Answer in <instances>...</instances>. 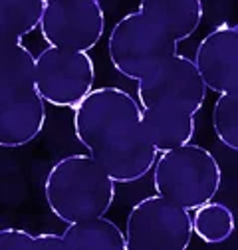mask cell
<instances>
[{
	"instance_id": "cell-1",
	"label": "cell",
	"mask_w": 238,
	"mask_h": 250,
	"mask_svg": "<svg viewBox=\"0 0 238 250\" xmlns=\"http://www.w3.org/2000/svg\"><path fill=\"white\" fill-rule=\"evenodd\" d=\"M74 133L115 183H135L153 169L157 149L143 125V107L119 87H98L74 107Z\"/></svg>"
},
{
	"instance_id": "cell-2",
	"label": "cell",
	"mask_w": 238,
	"mask_h": 250,
	"mask_svg": "<svg viewBox=\"0 0 238 250\" xmlns=\"http://www.w3.org/2000/svg\"><path fill=\"white\" fill-rule=\"evenodd\" d=\"M115 181L85 153L62 157L44 181L46 203L62 223L103 216L115 201Z\"/></svg>"
},
{
	"instance_id": "cell-3",
	"label": "cell",
	"mask_w": 238,
	"mask_h": 250,
	"mask_svg": "<svg viewBox=\"0 0 238 250\" xmlns=\"http://www.w3.org/2000/svg\"><path fill=\"white\" fill-rule=\"evenodd\" d=\"M220 185L222 169L217 157L191 141L159 153L153 163L155 193L187 210L213 201Z\"/></svg>"
},
{
	"instance_id": "cell-4",
	"label": "cell",
	"mask_w": 238,
	"mask_h": 250,
	"mask_svg": "<svg viewBox=\"0 0 238 250\" xmlns=\"http://www.w3.org/2000/svg\"><path fill=\"white\" fill-rule=\"evenodd\" d=\"M178 42L139 8L119 18L107 38L111 66L127 80L139 82L177 54Z\"/></svg>"
},
{
	"instance_id": "cell-5",
	"label": "cell",
	"mask_w": 238,
	"mask_h": 250,
	"mask_svg": "<svg viewBox=\"0 0 238 250\" xmlns=\"http://www.w3.org/2000/svg\"><path fill=\"white\" fill-rule=\"evenodd\" d=\"M123 232L127 250H187L195 236L191 210L157 193L131 207Z\"/></svg>"
},
{
	"instance_id": "cell-6",
	"label": "cell",
	"mask_w": 238,
	"mask_h": 250,
	"mask_svg": "<svg viewBox=\"0 0 238 250\" xmlns=\"http://www.w3.org/2000/svg\"><path fill=\"white\" fill-rule=\"evenodd\" d=\"M96 83V66L89 52L48 46L34 56V85L54 107L74 109Z\"/></svg>"
},
{
	"instance_id": "cell-7",
	"label": "cell",
	"mask_w": 238,
	"mask_h": 250,
	"mask_svg": "<svg viewBox=\"0 0 238 250\" xmlns=\"http://www.w3.org/2000/svg\"><path fill=\"white\" fill-rule=\"evenodd\" d=\"M206 91L195 60L177 52L137 82V102L141 107H175L197 115Z\"/></svg>"
},
{
	"instance_id": "cell-8",
	"label": "cell",
	"mask_w": 238,
	"mask_h": 250,
	"mask_svg": "<svg viewBox=\"0 0 238 250\" xmlns=\"http://www.w3.org/2000/svg\"><path fill=\"white\" fill-rule=\"evenodd\" d=\"M38 28L48 46L89 52L105 30L101 0H44Z\"/></svg>"
},
{
	"instance_id": "cell-9",
	"label": "cell",
	"mask_w": 238,
	"mask_h": 250,
	"mask_svg": "<svg viewBox=\"0 0 238 250\" xmlns=\"http://www.w3.org/2000/svg\"><path fill=\"white\" fill-rule=\"evenodd\" d=\"M46 125V102L34 78L0 87V147L18 149L32 143Z\"/></svg>"
},
{
	"instance_id": "cell-10",
	"label": "cell",
	"mask_w": 238,
	"mask_h": 250,
	"mask_svg": "<svg viewBox=\"0 0 238 250\" xmlns=\"http://www.w3.org/2000/svg\"><path fill=\"white\" fill-rule=\"evenodd\" d=\"M195 66L215 93L238 87V24H222L211 30L195 52Z\"/></svg>"
},
{
	"instance_id": "cell-11",
	"label": "cell",
	"mask_w": 238,
	"mask_h": 250,
	"mask_svg": "<svg viewBox=\"0 0 238 250\" xmlns=\"http://www.w3.org/2000/svg\"><path fill=\"white\" fill-rule=\"evenodd\" d=\"M139 10L167 30L177 42L191 38L204 14L202 0H139Z\"/></svg>"
},
{
	"instance_id": "cell-12",
	"label": "cell",
	"mask_w": 238,
	"mask_h": 250,
	"mask_svg": "<svg viewBox=\"0 0 238 250\" xmlns=\"http://www.w3.org/2000/svg\"><path fill=\"white\" fill-rule=\"evenodd\" d=\"M143 125L157 153L181 147L195 135V115L175 107H143Z\"/></svg>"
},
{
	"instance_id": "cell-13",
	"label": "cell",
	"mask_w": 238,
	"mask_h": 250,
	"mask_svg": "<svg viewBox=\"0 0 238 250\" xmlns=\"http://www.w3.org/2000/svg\"><path fill=\"white\" fill-rule=\"evenodd\" d=\"M60 236L62 250H127L125 232L105 214L72 223Z\"/></svg>"
},
{
	"instance_id": "cell-14",
	"label": "cell",
	"mask_w": 238,
	"mask_h": 250,
	"mask_svg": "<svg viewBox=\"0 0 238 250\" xmlns=\"http://www.w3.org/2000/svg\"><path fill=\"white\" fill-rule=\"evenodd\" d=\"M44 0H0V46L22 42L40 24Z\"/></svg>"
},
{
	"instance_id": "cell-15",
	"label": "cell",
	"mask_w": 238,
	"mask_h": 250,
	"mask_svg": "<svg viewBox=\"0 0 238 250\" xmlns=\"http://www.w3.org/2000/svg\"><path fill=\"white\" fill-rule=\"evenodd\" d=\"M191 218L193 234L204 244H222L234 234L236 229V216L232 208L224 203H217L215 199L191 210Z\"/></svg>"
},
{
	"instance_id": "cell-16",
	"label": "cell",
	"mask_w": 238,
	"mask_h": 250,
	"mask_svg": "<svg viewBox=\"0 0 238 250\" xmlns=\"http://www.w3.org/2000/svg\"><path fill=\"white\" fill-rule=\"evenodd\" d=\"M213 129L224 147L238 151V87L218 93L213 107Z\"/></svg>"
},
{
	"instance_id": "cell-17",
	"label": "cell",
	"mask_w": 238,
	"mask_h": 250,
	"mask_svg": "<svg viewBox=\"0 0 238 250\" xmlns=\"http://www.w3.org/2000/svg\"><path fill=\"white\" fill-rule=\"evenodd\" d=\"M34 78V54L22 42L0 46V87Z\"/></svg>"
},
{
	"instance_id": "cell-18",
	"label": "cell",
	"mask_w": 238,
	"mask_h": 250,
	"mask_svg": "<svg viewBox=\"0 0 238 250\" xmlns=\"http://www.w3.org/2000/svg\"><path fill=\"white\" fill-rule=\"evenodd\" d=\"M0 250H62L60 234H32L22 229H0Z\"/></svg>"
}]
</instances>
